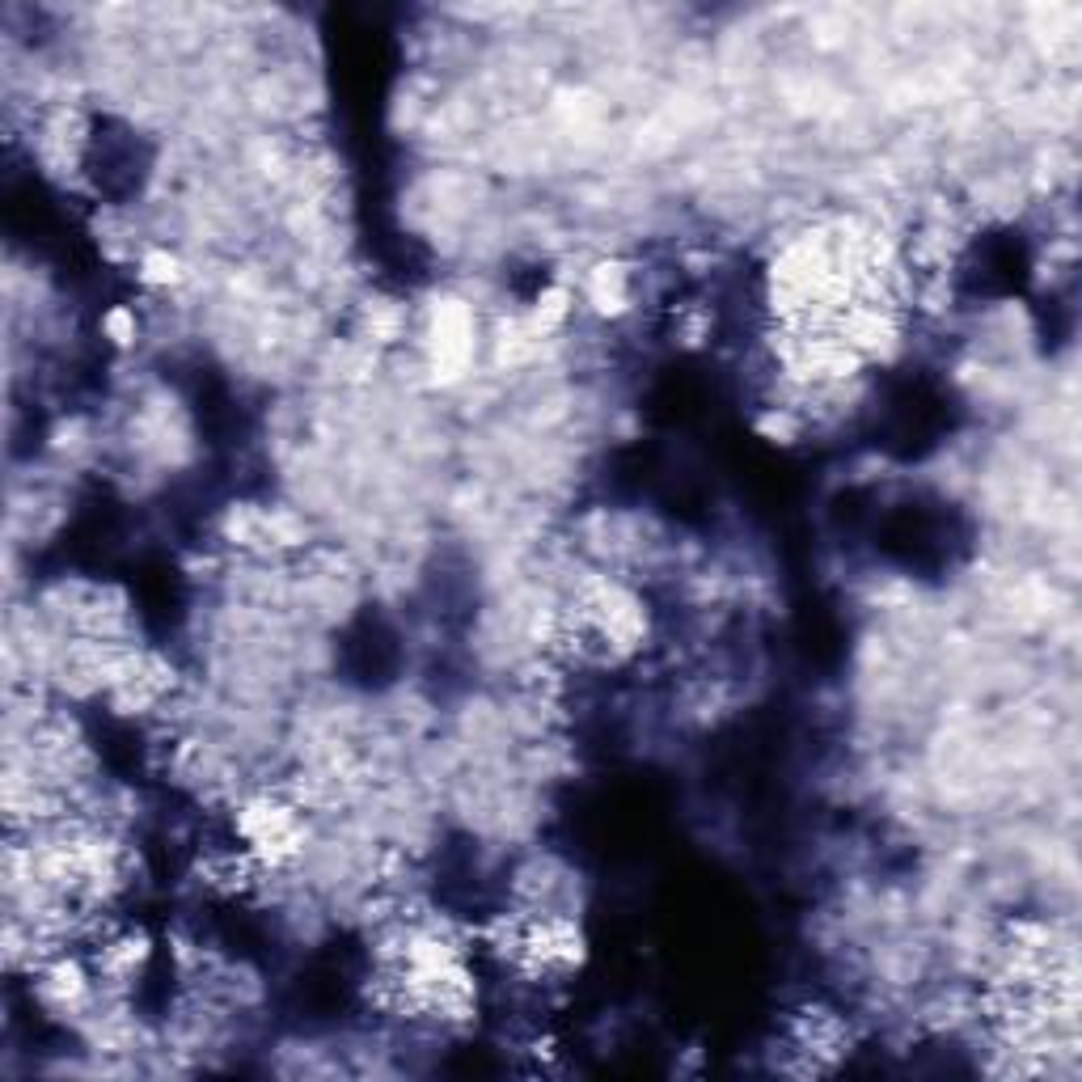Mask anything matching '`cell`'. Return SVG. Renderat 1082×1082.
Masks as SVG:
<instances>
[{
    "label": "cell",
    "mask_w": 1082,
    "mask_h": 1082,
    "mask_svg": "<svg viewBox=\"0 0 1082 1082\" xmlns=\"http://www.w3.org/2000/svg\"><path fill=\"white\" fill-rule=\"evenodd\" d=\"M588 296H592V305H596V309L618 313V309L626 305V296H630L626 271H622V267H596L592 279H588Z\"/></svg>",
    "instance_id": "obj_1"
},
{
    "label": "cell",
    "mask_w": 1082,
    "mask_h": 1082,
    "mask_svg": "<svg viewBox=\"0 0 1082 1082\" xmlns=\"http://www.w3.org/2000/svg\"><path fill=\"white\" fill-rule=\"evenodd\" d=\"M144 279L148 284H178L182 279V263L174 254H148L144 258Z\"/></svg>",
    "instance_id": "obj_2"
}]
</instances>
